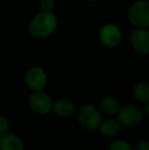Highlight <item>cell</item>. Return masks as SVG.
I'll return each instance as SVG.
<instances>
[{
    "label": "cell",
    "instance_id": "obj_18",
    "mask_svg": "<svg viewBox=\"0 0 149 150\" xmlns=\"http://www.w3.org/2000/svg\"><path fill=\"white\" fill-rule=\"evenodd\" d=\"M144 112H145V115L149 117V101L145 104V109H144Z\"/></svg>",
    "mask_w": 149,
    "mask_h": 150
},
{
    "label": "cell",
    "instance_id": "obj_11",
    "mask_svg": "<svg viewBox=\"0 0 149 150\" xmlns=\"http://www.w3.org/2000/svg\"><path fill=\"white\" fill-rule=\"evenodd\" d=\"M25 142L18 135L8 132L0 136V150H25Z\"/></svg>",
    "mask_w": 149,
    "mask_h": 150
},
{
    "label": "cell",
    "instance_id": "obj_1",
    "mask_svg": "<svg viewBox=\"0 0 149 150\" xmlns=\"http://www.w3.org/2000/svg\"><path fill=\"white\" fill-rule=\"evenodd\" d=\"M59 25L58 18L53 11L40 10L30 21L28 33L36 40H44L51 37L56 32Z\"/></svg>",
    "mask_w": 149,
    "mask_h": 150
},
{
    "label": "cell",
    "instance_id": "obj_14",
    "mask_svg": "<svg viewBox=\"0 0 149 150\" xmlns=\"http://www.w3.org/2000/svg\"><path fill=\"white\" fill-rule=\"evenodd\" d=\"M108 150H133V145L125 139L117 138L110 142Z\"/></svg>",
    "mask_w": 149,
    "mask_h": 150
},
{
    "label": "cell",
    "instance_id": "obj_3",
    "mask_svg": "<svg viewBox=\"0 0 149 150\" xmlns=\"http://www.w3.org/2000/svg\"><path fill=\"white\" fill-rule=\"evenodd\" d=\"M128 21L133 28H149V0H135L128 9Z\"/></svg>",
    "mask_w": 149,
    "mask_h": 150
},
{
    "label": "cell",
    "instance_id": "obj_9",
    "mask_svg": "<svg viewBox=\"0 0 149 150\" xmlns=\"http://www.w3.org/2000/svg\"><path fill=\"white\" fill-rule=\"evenodd\" d=\"M51 111L59 119H68L75 115L76 104L68 97H60L53 101Z\"/></svg>",
    "mask_w": 149,
    "mask_h": 150
},
{
    "label": "cell",
    "instance_id": "obj_12",
    "mask_svg": "<svg viewBox=\"0 0 149 150\" xmlns=\"http://www.w3.org/2000/svg\"><path fill=\"white\" fill-rule=\"evenodd\" d=\"M121 107L119 99L112 95H105L99 100L98 108L101 111L102 115L106 117H115Z\"/></svg>",
    "mask_w": 149,
    "mask_h": 150
},
{
    "label": "cell",
    "instance_id": "obj_19",
    "mask_svg": "<svg viewBox=\"0 0 149 150\" xmlns=\"http://www.w3.org/2000/svg\"><path fill=\"white\" fill-rule=\"evenodd\" d=\"M84 1L89 2V3H95V2H99V1H101V0H84Z\"/></svg>",
    "mask_w": 149,
    "mask_h": 150
},
{
    "label": "cell",
    "instance_id": "obj_10",
    "mask_svg": "<svg viewBox=\"0 0 149 150\" xmlns=\"http://www.w3.org/2000/svg\"><path fill=\"white\" fill-rule=\"evenodd\" d=\"M121 128L123 127L117 120V117H107L106 119H102L97 132L105 138H114L121 133Z\"/></svg>",
    "mask_w": 149,
    "mask_h": 150
},
{
    "label": "cell",
    "instance_id": "obj_6",
    "mask_svg": "<svg viewBox=\"0 0 149 150\" xmlns=\"http://www.w3.org/2000/svg\"><path fill=\"white\" fill-rule=\"evenodd\" d=\"M129 42L138 55H149V28H133L129 34Z\"/></svg>",
    "mask_w": 149,
    "mask_h": 150
},
{
    "label": "cell",
    "instance_id": "obj_17",
    "mask_svg": "<svg viewBox=\"0 0 149 150\" xmlns=\"http://www.w3.org/2000/svg\"><path fill=\"white\" fill-rule=\"evenodd\" d=\"M133 150H149V141L146 139H140L133 145Z\"/></svg>",
    "mask_w": 149,
    "mask_h": 150
},
{
    "label": "cell",
    "instance_id": "obj_4",
    "mask_svg": "<svg viewBox=\"0 0 149 150\" xmlns=\"http://www.w3.org/2000/svg\"><path fill=\"white\" fill-rule=\"evenodd\" d=\"M115 117L123 128L132 129L142 124L144 120V111L135 104L121 105Z\"/></svg>",
    "mask_w": 149,
    "mask_h": 150
},
{
    "label": "cell",
    "instance_id": "obj_13",
    "mask_svg": "<svg viewBox=\"0 0 149 150\" xmlns=\"http://www.w3.org/2000/svg\"><path fill=\"white\" fill-rule=\"evenodd\" d=\"M132 95L137 102L145 105L149 101V83L145 81L137 82L132 88Z\"/></svg>",
    "mask_w": 149,
    "mask_h": 150
},
{
    "label": "cell",
    "instance_id": "obj_5",
    "mask_svg": "<svg viewBox=\"0 0 149 150\" xmlns=\"http://www.w3.org/2000/svg\"><path fill=\"white\" fill-rule=\"evenodd\" d=\"M98 39L103 47L107 49H114L123 40V31L115 23H105L98 32Z\"/></svg>",
    "mask_w": 149,
    "mask_h": 150
},
{
    "label": "cell",
    "instance_id": "obj_2",
    "mask_svg": "<svg viewBox=\"0 0 149 150\" xmlns=\"http://www.w3.org/2000/svg\"><path fill=\"white\" fill-rule=\"evenodd\" d=\"M77 120L83 130L95 132L98 130V127L102 120V113L98 106L91 103H86L78 109Z\"/></svg>",
    "mask_w": 149,
    "mask_h": 150
},
{
    "label": "cell",
    "instance_id": "obj_7",
    "mask_svg": "<svg viewBox=\"0 0 149 150\" xmlns=\"http://www.w3.org/2000/svg\"><path fill=\"white\" fill-rule=\"evenodd\" d=\"M28 104L34 113L39 115H46L51 112L53 100L51 96L44 90L34 91L29 96Z\"/></svg>",
    "mask_w": 149,
    "mask_h": 150
},
{
    "label": "cell",
    "instance_id": "obj_8",
    "mask_svg": "<svg viewBox=\"0 0 149 150\" xmlns=\"http://www.w3.org/2000/svg\"><path fill=\"white\" fill-rule=\"evenodd\" d=\"M25 84L31 92L45 90L48 85L47 71L38 65L30 67L25 75Z\"/></svg>",
    "mask_w": 149,
    "mask_h": 150
},
{
    "label": "cell",
    "instance_id": "obj_15",
    "mask_svg": "<svg viewBox=\"0 0 149 150\" xmlns=\"http://www.w3.org/2000/svg\"><path fill=\"white\" fill-rule=\"evenodd\" d=\"M10 120L6 115H0V136L6 134V133L10 132Z\"/></svg>",
    "mask_w": 149,
    "mask_h": 150
},
{
    "label": "cell",
    "instance_id": "obj_16",
    "mask_svg": "<svg viewBox=\"0 0 149 150\" xmlns=\"http://www.w3.org/2000/svg\"><path fill=\"white\" fill-rule=\"evenodd\" d=\"M55 0H39V8L42 11H53Z\"/></svg>",
    "mask_w": 149,
    "mask_h": 150
}]
</instances>
